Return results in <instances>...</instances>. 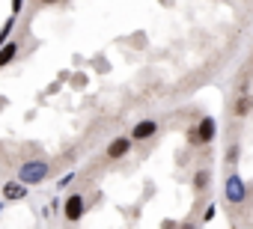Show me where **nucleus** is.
<instances>
[{
  "label": "nucleus",
  "mask_w": 253,
  "mask_h": 229,
  "mask_svg": "<svg viewBox=\"0 0 253 229\" xmlns=\"http://www.w3.org/2000/svg\"><path fill=\"white\" fill-rule=\"evenodd\" d=\"M217 134V122L211 116H203L194 128H188V143L191 146H203V143H211Z\"/></svg>",
  "instance_id": "obj_2"
},
{
  "label": "nucleus",
  "mask_w": 253,
  "mask_h": 229,
  "mask_svg": "<svg viewBox=\"0 0 253 229\" xmlns=\"http://www.w3.org/2000/svg\"><path fill=\"white\" fill-rule=\"evenodd\" d=\"M209 182H211V173H209V170H197V173H194V191H206Z\"/></svg>",
  "instance_id": "obj_10"
},
{
  "label": "nucleus",
  "mask_w": 253,
  "mask_h": 229,
  "mask_svg": "<svg viewBox=\"0 0 253 229\" xmlns=\"http://www.w3.org/2000/svg\"><path fill=\"white\" fill-rule=\"evenodd\" d=\"M48 173H51V164L33 158V161H24V164L18 167V182H21V185H39V182L48 179Z\"/></svg>",
  "instance_id": "obj_1"
},
{
  "label": "nucleus",
  "mask_w": 253,
  "mask_h": 229,
  "mask_svg": "<svg viewBox=\"0 0 253 229\" xmlns=\"http://www.w3.org/2000/svg\"><path fill=\"white\" fill-rule=\"evenodd\" d=\"M12 24H15V18H12V21H6V24H3V30H0V48L9 42V30H12Z\"/></svg>",
  "instance_id": "obj_11"
},
{
  "label": "nucleus",
  "mask_w": 253,
  "mask_h": 229,
  "mask_svg": "<svg viewBox=\"0 0 253 229\" xmlns=\"http://www.w3.org/2000/svg\"><path fill=\"white\" fill-rule=\"evenodd\" d=\"M15 54H18V42H15V39H9L3 48H0V69L9 66V63L15 60Z\"/></svg>",
  "instance_id": "obj_8"
},
{
  "label": "nucleus",
  "mask_w": 253,
  "mask_h": 229,
  "mask_svg": "<svg viewBox=\"0 0 253 229\" xmlns=\"http://www.w3.org/2000/svg\"><path fill=\"white\" fill-rule=\"evenodd\" d=\"M223 196H226V202H232V205H241V202L247 199V188H244V179H241L238 173H229V176H226V182H223Z\"/></svg>",
  "instance_id": "obj_3"
},
{
  "label": "nucleus",
  "mask_w": 253,
  "mask_h": 229,
  "mask_svg": "<svg viewBox=\"0 0 253 229\" xmlns=\"http://www.w3.org/2000/svg\"><path fill=\"white\" fill-rule=\"evenodd\" d=\"M72 179H75V173H69V176H63V179H60V182H57V188H66V185H69V182H72Z\"/></svg>",
  "instance_id": "obj_13"
},
{
  "label": "nucleus",
  "mask_w": 253,
  "mask_h": 229,
  "mask_svg": "<svg viewBox=\"0 0 253 229\" xmlns=\"http://www.w3.org/2000/svg\"><path fill=\"white\" fill-rule=\"evenodd\" d=\"M214 211H217V208H214V205H209V208H206V214H203V220H206V223H209V220H214Z\"/></svg>",
  "instance_id": "obj_12"
},
{
  "label": "nucleus",
  "mask_w": 253,
  "mask_h": 229,
  "mask_svg": "<svg viewBox=\"0 0 253 229\" xmlns=\"http://www.w3.org/2000/svg\"><path fill=\"white\" fill-rule=\"evenodd\" d=\"M250 110H253V95H250V92H241V95H238V101H235V116H241V119H244Z\"/></svg>",
  "instance_id": "obj_9"
},
{
  "label": "nucleus",
  "mask_w": 253,
  "mask_h": 229,
  "mask_svg": "<svg viewBox=\"0 0 253 229\" xmlns=\"http://www.w3.org/2000/svg\"><path fill=\"white\" fill-rule=\"evenodd\" d=\"M179 229H197V226H194V223H182Z\"/></svg>",
  "instance_id": "obj_14"
},
{
  "label": "nucleus",
  "mask_w": 253,
  "mask_h": 229,
  "mask_svg": "<svg viewBox=\"0 0 253 229\" xmlns=\"http://www.w3.org/2000/svg\"><path fill=\"white\" fill-rule=\"evenodd\" d=\"M84 214H86V199H84L81 193H72V196L63 202V217H66L69 223H78Z\"/></svg>",
  "instance_id": "obj_4"
},
{
  "label": "nucleus",
  "mask_w": 253,
  "mask_h": 229,
  "mask_svg": "<svg viewBox=\"0 0 253 229\" xmlns=\"http://www.w3.org/2000/svg\"><path fill=\"white\" fill-rule=\"evenodd\" d=\"M131 137H113L110 143H107V158L110 161H119V158H125V155H128L131 152Z\"/></svg>",
  "instance_id": "obj_5"
},
{
  "label": "nucleus",
  "mask_w": 253,
  "mask_h": 229,
  "mask_svg": "<svg viewBox=\"0 0 253 229\" xmlns=\"http://www.w3.org/2000/svg\"><path fill=\"white\" fill-rule=\"evenodd\" d=\"M24 196H27V185H21L18 179H12V182H6V185H3V199L18 202V199H24Z\"/></svg>",
  "instance_id": "obj_7"
},
{
  "label": "nucleus",
  "mask_w": 253,
  "mask_h": 229,
  "mask_svg": "<svg viewBox=\"0 0 253 229\" xmlns=\"http://www.w3.org/2000/svg\"><path fill=\"white\" fill-rule=\"evenodd\" d=\"M155 134H158V122H155V119H140V122L131 128L128 137H131V143H134V140H149V137H155Z\"/></svg>",
  "instance_id": "obj_6"
}]
</instances>
